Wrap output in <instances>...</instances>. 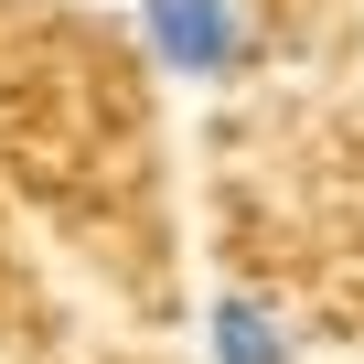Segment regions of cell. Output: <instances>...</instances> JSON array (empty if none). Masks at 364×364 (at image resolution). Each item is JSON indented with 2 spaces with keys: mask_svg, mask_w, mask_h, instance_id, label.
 <instances>
[{
  "mask_svg": "<svg viewBox=\"0 0 364 364\" xmlns=\"http://www.w3.org/2000/svg\"><path fill=\"white\" fill-rule=\"evenodd\" d=\"M139 43L182 86H225V75H247L257 33H247V0H139Z\"/></svg>",
  "mask_w": 364,
  "mask_h": 364,
  "instance_id": "obj_1",
  "label": "cell"
},
{
  "mask_svg": "<svg viewBox=\"0 0 364 364\" xmlns=\"http://www.w3.org/2000/svg\"><path fill=\"white\" fill-rule=\"evenodd\" d=\"M204 364H300V343H289L279 300H257V289H225V300L204 311Z\"/></svg>",
  "mask_w": 364,
  "mask_h": 364,
  "instance_id": "obj_2",
  "label": "cell"
}]
</instances>
